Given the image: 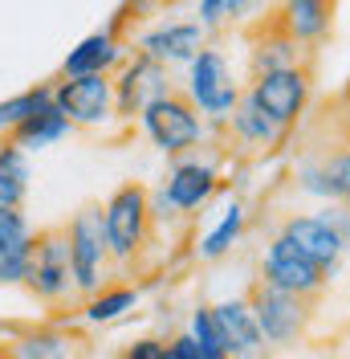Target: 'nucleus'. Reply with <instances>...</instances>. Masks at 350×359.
<instances>
[{
	"mask_svg": "<svg viewBox=\"0 0 350 359\" xmlns=\"http://www.w3.org/2000/svg\"><path fill=\"white\" fill-rule=\"evenodd\" d=\"M122 62H127V49H122V41H118L114 25H110V29H98V33L82 37V41L69 49L57 78H82V74H114V69L122 66Z\"/></svg>",
	"mask_w": 350,
	"mask_h": 359,
	"instance_id": "16",
	"label": "nucleus"
},
{
	"mask_svg": "<svg viewBox=\"0 0 350 359\" xmlns=\"http://www.w3.org/2000/svg\"><path fill=\"white\" fill-rule=\"evenodd\" d=\"M212 318L220 327V339H224V351L228 359H257L265 351V339L257 331V318L248 311L244 298H228V302H216L212 306Z\"/></svg>",
	"mask_w": 350,
	"mask_h": 359,
	"instance_id": "17",
	"label": "nucleus"
},
{
	"mask_svg": "<svg viewBox=\"0 0 350 359\" xmlns=\"http://www.w3.org/2000/svg\"><path fill=\"white\" fill-rule=\"evenodd\" d=\"M29 196V151L0 139V208H21Z\"/></svg>",
	"mask_w": 350,
	"mask_h": 359,
	"instance_id": "23",
	"label": "nucleus"
},
{
	"mask_svg": "<svg viewBox=\"0 0 350 359\" xmlns=\"http://www.w3.org/2000/svg\"><path fill=\"white\" fill-rule=\"evenodd\" d=\"M346 98H350V94H346Z\"/></svg>",
	"mask_w": 350,
	"mask_h": 359,
	"instance_id": "33",
	"label": "nucleus"
},
{
	"mask_svg": "<svg viewBox=\"0 0 350 359\" xmlns=\"http://www.w3.org/2000/svg\"><path fill=\"white\" fill-rule=\"evenodd\" d=\"M216 188H220L216 163H208V159H200V156H179L172 163L167 180H163V188L155 192L151 217L155 221L159 217H172V212L192 217V212H200L204 204L216 196Z\"/></svg>",
	"mask_w": 350,
	"mask_h": 359,
	"instance_id": "6",
	"label": "nucleus"
},
{
	"mask_svg": "<svg viewBox=\"0 0 350 359\" xmlns=\"http://www.w3.org/2000/svg\"><path fill=\"white\" fill-rule=\"evenodd\" d=\"M183 94L212 123H224L232 114V107L241 102V86L232 82V69L224 62V53L212 49V45H204L196 57L188 62V86H183Z\"/></svg>",
	"mask_w": 350,
	"mask_h": 359,
	"instance_id": "8",
	"label": "nucleus"
},
{
	"mask_svg": "<svg viewBox=\"0 0 350 359\" xmlns=\"http://www.w3.org/2000/svg\"><path fill=\"white\" fill-rule=\"evenodd\" d=\"M53 107L69 118V127H106L114 118V82H110V74L57 78Z\"/></svg>",
	"mask_w": 350,
	"mask_h": 359,
	"instance_id": "9",
	"label": "nucleus"
},
{
	"mask_svg": "<svg viewBox=\"0 0 350 359\" xmlns=\"http://www.w3.org/2000/svg\"><path fill=\"white\" fill-rule=\"evenodd\" d=\"M281 237L289 241V245L298 249L302 257H309L314 266L326 269V278H334V269H338V262H342V253H346V245H342V237L330 229L318 212H302V217H285L281 221Z\"/></svg>",
	"mask_w": 350,
	"mask_h": 359,
	"instance_id": "12",
	"label": "nucleus"
},
{
	"mask_svg": "<svg viewBox=\"0 0 350 359\" xmlns=\"http://www.w3.org/2000/svg\"><path fill=\"white\" fill-rule=\"evenodd\" d=\"M62 237H66L74 290H78V298H86V294H94L106 282L110 273V249H106V237H102V208L98 204L78 208L62 224Z\"/></svg>",
	"mask_w": 350,
	"mask_h": 359,
	"instance_id": "3",
	"label": "nucleus"
},
{
	"mask_svg": "<svg viewBox=\"0 0 350 359\" xmlns=\"http://www.w3.org/2000/svg\"><path fill=\"white\" fill-rule=\"evenodd\" d=\"M163 359H208V355L196 347V339L183 331V335H172L163 343Z\"/></svg>",
	"mask_w": 350,
	"mask_h": 359,
	"instance_id": "30",
	"label": "nucleus"
},
{
	"mask_svg": "<svg viewBox=\"0 0 350 359\" xmlns=\"http://www.w3.org/2000/svg\"><path fill=\"white\" fill-rule=\"evenodd\" d=\"M253 0H200V25L204 29H216V25L241 17Z\"/></svg>",
	"mask_w": 350,
	"mask_h": 359,
	"instance_id": "28",
	"label": "nucleus"
},
{
	"mask_svg": "<svg viewBox=\"0 0 350 359\" xmlns=\"http://www.w3.org/2000/svg\"><path fill=\"white\" fill-rule=\"evenodd\" d=\"M98 208H102V237H106V249H110V266L127 269L131 262H139V253L147 249V241L155 233L151 192L143 184L127 180Z\"/></svg>",
	"mask_w": 350,
	"mask_h": 359,
	"instance_id": "1",
	"label": "nucleus"
},
{
	"mask_svg": "<svg viewBox=\"0 0 350 359\" xmlns=\"http://www.w3.org/2000/svg\"><path fill=\"white\" fill-rule=\"evenodd\" d=\"M163 343H167V339H159V335H139L122 347L118 359H163Z\"/></svg>",
	"mask_w": 350,
	"mask_h": 359,
	"instance_id": "29",
	"label": "nucleus"
},
{
	"mask_svg": "<svg viewBox=\"0 0 350 359\" xmlns=\"http://www.w3.org/2000/svg\"><path fill=\"white\" fill-rule=\"evenodd\" d=\"M139 123H143L147 139L172 159L188 156L192 147L204 143V114L192 107V98L183 90H175V86L167 94H159L155 102H147L143 114H139Z\"/></svg>",
	"mask_w": 350,
	"mask_h": 359,
	"instance_id": "2",
	"label": "nucleus"
},
{
	"mask_svg": "<svg viewBox=\"0 0 350 359\" xmlns=\"http://www.w3.org/2000/svg\"><path fill=\"white\" fill-rule=\"evenodd\" d=\"M0 359H13V355H8V347H0Z\"/></svg>",
	"mask_w": 350,
	"mask_h": 359,
	"instance_id": "32",
	"label": "nucleus"
},
{
	"mask_svg": "<svg viewBox=\"0 0 350 359\" xmlns=\"http://www.w3.org/2000/svg\"><path fill=\"white\" fill-rule=\"evenodd\" d=\"M244 221H248V212H244V204L241 201H232L228 208H224V217L216 221V229L208 233V237H200V262H220L228 249L241 241V233H244Z\"/></svg>",
	"mask_w": 350,
	"mask_h": 359,
	"instance_id": "24",
	"label": "nucleus"
},
{
	"mask_svg": "<svg viewBox=\"0 0 350 359\" xmlns=\"http://www.w3.org/2000/svg\"><path fill=\"white\" fill-rule=\"evenodd\" d=\"M261 282H269V286H277V290H289L298 294V298H318V294L326 290V269L314 266L309 257H302L298 249L285 241L281 233L265 245L261 253Z\"/></svg>",
	"mask_w": 350,
	"mask_h": 359,
	"instance_id": "10",
	"label": "nucleus"
},
{
	"mask_svg": "<svg viewBox=\"0 0 350 359\" xmlns=\"http://www.w3.org/2000/svg\"><path fill=\"white\" fill-rule=\"evenodd\" d=\"M188 335L196 339V347L208 359H228L224 339H220V327H216V318H212V306H208V302H200L196 311H192V327H188Z\"/></svg>",
	"mask_w": 350,
	"mask_h": 359,
	"instance_id": "27",
	"label": "nucleus"
},
{
	"mask_svg": "<svg viewBox=\"0 0 350 359\" xmlns=\"http://www.w3.org/2000/svg\"><path fill=\"white\" fill-rule=\"evenodd\" d=\"M285 66H298V45L289 37H281L273 25H265V41L253 45V78L269 74V69H285Z\"/></svg>",
	"mask_w": 350,
	"mask_h": 359,
	"instance_id": "25",
	"label": "nucleus"
},
{
	"mask_svg": "<svg viewBox=\"0 0 350 359\" xmlns=\"http://www.w3.org/2000/svg\"><path fill=\"white\" fill-rule=\"evenodd\" d=\"M21 286L33 294L37 302H45V306H66V302L78 298L62 229H41V233H33V253H29V269H24Z\"/></svg>",
	"mask_w": 350,
	"mask_h": 359,
	"instance_id": "5",
	"label": "nucleus"
},
{
	"mask_svg": "<svg viewBox=\"0 0 350 359\" xmlns=\"http://www.w3.org/2000/svg\"><path fill=\"white\" fill-rule=\"evenodd\" d=\"M53 98V86H29L21 94H13V98H0V139H8V135L21 127L29 114L45 107Z\"/></svg>",
	"mask_w": 350,
	"mask_h": 359,
	"instance_id": "26",
	"label": "nucleus"
},
{
	"mask_svg": "<svg viewBox=\"0 0 350 359\" xmlns=\"http://www.w3.org/2000/svg\"><path fill=\"white\" fill-rule=\"evenodd\" d=\"M244 302H248V311L257 318V331H261V339L269 347H293V343L306 339L309 318H314V302L309 298L277 290V286H269V282L257 278Z\"/></svg>",
	"mask_w": 350,
	"mask_h": 359,
	"instance_id": "4",
	"label": "nucleus"
},
{
	"mask_svg": "<svg viewBox=\"0 0 350 359\" xmlns=\"http://www.w3.org/2000/svg\"><path fill=\"white\" fill-rule=\"evenodd\" d=\"M224 127H228V135H232L241 147H265V151H269V147H277V143L285 139L281 127H277V123H269V118H265V114L257 111L244 94H241V102L232 107V114L224 118Z\"/></svg>",
	"mask_w": 350,
	"mask_h": 359,
	"instance_id": "21",
	"label": "nucleus"
},
{
	"mask_svg": "<svg viewBox=\"0 0 350 359\" xmlns=\"http://www.w3.org/2000/svg\"><path fill=\"white\" fill-rule=\"evenodd\" d=\"M33 253V224L24 208H0V286H21Z\"/></svg>",
	"mask_w": 350,
	"mask_h": 359,
	"instance_id": "18",
	"label": "nucleus"
},
{
	"mask_svg": "<svg viewBox=\"0 0 350 359\" xmlns=\"http://www.w3.org/2000/svg\"><path fill=\"white\" fill-rule=\"evenodd\" d=\"M134 306H139V286H131V282H102L94 294L82 298V318L90 327H110V323H122Z\"/></svg>",
	"mask_w": 350,
	"mask_h": 359,
	"instance_id": "19",
	"label": "nucleus"
},
{
	"mask_svg": "<svg viewBox=\"0 0 350 359\" xmlns=\"http://www.w3.org/2000/svg\"><path fill=\"white\" fill-rule=\"evenodd\" d=\"M204 33L208 29L200 21H163L139 37V53L155 57L159 66H183V62H192L200 49L208 45Z\"/></svg>",
	"mask_w": 350,
	"mask_h": 359,
	"instance_id": "13",
	"label": "nucleus"
},
{
	"mask_svg": "<svg viewBox=\"0 0 350 359\" xmlns=\"http://www.w3.org/2000/svg\"><path fill=\"white\" fill-rule=\"evenodd\" d=\"M69 131H74V127H69V118L57 111V107H53V98H49V102H45V107H37V111L29 114V118H24V123L8 135V139H13L21 151H45V147L62 143Z\"/></svg>",
	"mask_w": 350,
	"mask_h": 359,
	"instance_id": "20",
	"label": "nucleus"
},
{
	"mask_svg": "<svg viewBox=\"0 0 350 359\" xmlns=\"http://www.w3.org/2000/svg\"><path fill=\"white\" fill-rule=\"evenodd\" d=\"M13 359H74V339L62 327H29L8 343Z\"/></svg>",
	"mask_w": 350,
	"mask_h": 359,
	"instance_id": "22",
	"label": "nucleus"
},
{
	"mask_svg": "<svg viewBox=\"0 0 350 359\" xmlns=\"http://www.w3.org/2000/svg\"><path fill=\"white\" fill-rule=\"evenodd\" d=\"M298 188L309 196H322L330 204H346L350 208V143L334 147L326 156L306 159L298 168Z\"/></svg>",
	"mask_w": 350,
	"mask_h": 359,
	"instance_id": "14",
	"label": "nucleus"
},
{
	"mask_svg": "<svg viewBox=\"0 0 350 359\" xmlns=\"http://www.w3.org/2000/svg\"><path fill=\"white\" fill-rule=\"evenodd\" d=\"M244 98L257 107V111L277 123L281 131H289L309 107V66H285V69H269V74H257Z\"/></svg>",
	"mask_w": 350,
	"mask_h": 359,
	"instance_id": "7",
	"label": "nucleus"
},
{
	"mask_svg": "<svg viewBox=\"0 0 350 359\" xmlns=\"http://www.w3.org/2000/svg\"><path fill=\"white\" fill-rule=\"evenodd\" d=\"M110 82H114V114L118 118H139L147 102H155L159 94L172 90V74H167V66H159L155 57L134 49V57L122 62L118 78H110Z\"/></svg>",
	"mask_w": 350,
	"mask_h": 359,
	"instance_id": "11",
	"label": "nucleus"
},
{
	"mask_svg": "<svg viewBox=\"0 0 350 359\" xmlns=\"http://www.w3.org/2000/svg\"><path fill=\"white\" fill-rule=\"evenodd\" d=\"M318 217H322V221H326L330 229H334V233L342 237V245L350 249V208H346V204H326V208H322Z\"/></svg>",
	"mask_w": 350,
	"mask_h": 359,
	"instance_id": "31",
	"label": "nucleus"
},
{
	"mask_svg": "<svg viewBox=\"0 0 350 359\" xmlns=\"http://www.w3.org/2000/svg\"><path fill=\"white\" fill-rule=\"evenodd\" d=\"M346 102H350V98H346Z\"/></svg>",
	"mask_w": 350,
	"mask_h": 359,
	"instance_id": "34",
	"label": "nucleus"
},
{
	"mask_svg": "<svg viewBox=\"0 0 350 359\" xmlns=\"http://www.w3.org/2000/svg\"><path fill=\"white\" fill-rule=\"evenodd\" d=\"M330 21H334V0H281L269 25L293 45H314L330 33Z\"/></svg>",
	"mask_w": 350,
	"mask_h": 359,
	"instance_id": "15",
	"label": "nucleus"
}]
</instances>
